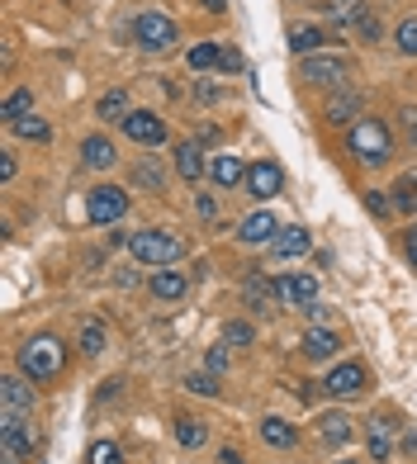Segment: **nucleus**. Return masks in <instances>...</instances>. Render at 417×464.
Returning a JSON list of instances; mask_svg holds the SVG:
<instances>
[{
	"label": "nucleus",
	"instance_id": "1",
	"mask_svg": "<svg viewBox=\"0 0 417 464\" xmlns=\"http://www.w3.org/2000/svg\"><path fill=\"white\" fill-rule=\"evenodd\" d=\"M346 147H351V157H356V161H365V166H384V161L393 157V133H389V123H384V119L361 114L356 123H351Z\"/></svg>",
	"mask_w": 417,
	"mask_h": 464
},
{
	"label": "nucleus",
	"instance_id": "2",
	"mask_svg": "<svg viewBox=\"0 0 417 464\" xmlns=\"http://www.w3.org/2000/svg\"><path fill=\"white\" fill-rule=\"evenodd\" d=\"M67 361V346L57 342V336H29L24 346H19V374L29 379H53Z\"/></svg>",
	"mask_w": 417,
	"mask_h": 464
},
{
	"label": "nucleus",
	"instance_id": "3",
	"mask_svg": "<svg viewBox=\"0 0 417 464\" xmlns=\"http://www.w3.org/2000/svg\"><path fill=\"white\" fill-rule=\"evenodd\" d=\"M129 251L142 261V266H176L185 256L180 237H171V232L161 227H142V232H129Z\"/></svg>",
	"mask_w": 417,
	"mask_h": 464
},
{
	"label": "nucleus",
	"instance_id": "4",
	"mask_svg": "<svg viewBox=\"0 0 417 464\" xmlns=\"http://www.w3.org/2000/svg\"><path fill=\"white\" fill-rule=\"evenodd\" d=\"M133 38H138V48H142V53H171V48L180 44L176 24H171L166 14H157V10H148V14H138V19H133Z\"/></svg>",
	"mask_w": 417,
	"mask_h": 464
},
{
	"label": "nucleus",
	"instance_id": "5",
	"mask_svg": "<svg viewBox=\"0 0 417 464\" xmlns=\"http://www.w3.org/2000/svg\"><path fill=\"white\" fill-rule=\"evenodd\" d=\"M123 214H129V195H123L119 185H95L91 195H86V218H91L95 227H110V223H119Z\"/></svg>",
	"mask_w": 417,
	"mask_h": 464
},
{
	"label": "nucleus",
	"instance_id": "6",
	"mask_svg": "<svg viewBox=\"0 0 417 464\" xmlns=\"http://www.w3.org/2000/svg\"><path fill=\"white\" fill-rule=\"evenodd\" d=\"M34 384H29V374H5L0 379V412L5 417H29L34 412Z\"/></svg>",
	"mask_w": 417,
	"mask_h": 464
},
{
	"label": "nucleus",
	"instance_id": "7",
	"mask_svg": "<svg viewBox=\"0 0 417 464\" xmlns=\"http://www.w3.org/2000/svg\"><path fill=\"white\" fill-rule=\"evenodd\" d=\"M299 81H308V86H342L346 81V62L342 57H299Z\"/></svg>",
	"mask_w": 417,
	"mask_h": 464
},
{
	"label": "nucleus",
	"instance_id": "8",
	"mask_svg": "<svg viewBox=\"0 0 417 464\" xmlns=\"http://www.w3.org/2000/svg\"><path fill=\"white\" fill-rule=\"evenodd\" d=\"M119 129H123V138H133L138 147H161L166 142V123L152 110H133L129 119L119 123Z\"/></svg>",
	"mask_w": 417,
	"mask_h": 464
},
{
	"label": "nucleus",
	"instance_id": "9",
	"mask_svg": "<svg viewBox=\"0 0 417 464\" xmlns=\"http://www.w3.org/2000/svg\"><path fill=\"white\" fill-rule=\"evenodd\" d=\"M323 389L332 393V398H356L361 389H365V365L361 361H346V365H337L327 379H323Z\"/></svg>",
	"mask_w": 417,
	"mask_h": 464
},
{
	"label": "nucleus",
	"instance_id": "10",
	"mask_svg": "<svg viewBox=\"0 0 417 464\" xmlns=\"http://www.w3.org/2000/svg\"><path fill=\"white\" fill-rule=\"evenodd\" d=\"M238 237H242L247 246H266V242H276V237H280V223H276V214H270V208H257V214H247V218H242Z\"/></svg>",
	"mask_w": 417,
	"mask_h": 464
},
{
	"label": "nucleus",
	"instance_id": "11",
	"mask_svg": "<svg viewBox=\"0 0 417 464\" xmlns=\"http://www.w3.org/2000/svg\"><path fill=\"white\" fill-rule=\"evenodd\" d=\"M280 185H285V171H280L276 161H257V166H247V195L270 199V195H280Z\"/></svg>",
	"mask_w": 417,
	"mask_h": 464
},
{
	"label": "nucleus",
	"instance_id": "12",
	"mask_svg": "<svg viewBox=\"0 0 417 464\" xmlns=\"http://www.w3.org/2000/svg\"><path fill=\"white\" fill-rule=\"evenodd\" d=\"M0 450H5V464H24L34 455V427L19 421V427H0Z\"/></svg>",
	"mask_w": 417,
	"mask_h": 464
},
{
	"label": "nucleus",
	"instance_id": "13",
	"mask_svg": "<svg viewBox=\"0 0 417 464\" xmlns=\"http://www.w3.org/2000/svg\"><path fill=\"white\" fill-rule=\"evenodd\" d=\"M276 294H280V304L304 308V304L318 299V280H313V276H280L276 280Z\"/></svg>",
	"mask_w": 417,
	"mask_h": 464
},
{
	"label": "nucleus",
	"instance_id": "14",
	"mask_svg": "<svg viewBox=\"0 0 417 464\" xmlns=\"http://www.w3.org/2000/svg\"><path fill=\"white\" fill-rule=\"evenodd\" d=\"M208 180H214L218 189H233V185H247V166H242L238 157H228V152H218V157H208Z\"/></svg>",
	"mask_w": 417,
	"mask_h": 464
},
{
	"label": "nucleus",
	"instance_id": "15",
	"mask_svg": "<svg viewBox=\"0 0 417 464\" xmlns=\"http://www.w3.org/2000/svg\"><path fill=\"white\" fill-rule=\"evenodd\" d=\"M304 355H308V361H332V355H337V332H332V327H308L304 332Z\"/></svg>",
	"mask_w": 417,
	"mask_h": 464
},
{
	"label": "nucleus",
	"instance_id": "16",
	"mask_svg": "<svg viewBox=\"0 0 417 464\" xmlns=\"http://www.w3.org/2000/svg\"><path fill=\"white\" fill-rule=\"evenodd\" d=\"M81 161H86L91 171H110V166L119 161V152H114V142H110V138L91 133L86 142H81Z\"/></svg>",
	"mask_w": 417,
	"mask_h": 464
},
{
	"label": "nucleus",
	"instance_id": "17",
	"mask_svg": "<svg viewBox=\"0 0 417 464\" xmlns=\"http://www.w3.org/2000/svg\"><path fill=\"white\" fill-rule=\"evenodd\" d=\"M176 171H180V180L208 176V161H204V152H199L195 142H180V147H176Z\"/></svg>",
	"mask_w": 417,
	"mask_h": 464
},
{
	"label": "nucleus",
	"instance_id": "18",
	"mask_svg": "<svg viewBox=\"0 0 417 464\" xmlns=\"http://www.w3.org/2000/svg\"><path fill=\"white\" fill-rule=\"evenodd\" d=\"M148 289L157 294V299H185L190 280H185V270H157V276L148 280Z\"/></svg>",
	"mask_w": 417,
	"mask_h": 464
},
{
	"label": "nucleus",
	"instance_id": "19",
	"mask_svg": "<svg viewBox=\"0 0 417 464\" xmlns=\"http://www.w3.org/2000/svg\"><path fill=\"white\" fill-rule=\"evenodd\" d=\"M261 440H266V446H276V450H289L299 440V431H295V421H285V417H266L261 421Z\"/></svg>",
	"mask_w": 417,
	"mask_h": 464
},
{
	"label": "nucleus",
	"instance_id": "20",
	"mask_svg": "<svg viewBox=\"0 0 417 464\" xmlns=\"http://www.w3.org/2000/svg\"><path fill=\"white\" fill-rule=\"evenodd\" d=\"M270 251H276L280 261H295V256H304V251H308V232L304 227H280V237L270 242Z\"/></svg>",
	"mask_w": 417,
	"mask_h": 464
},
{
	"label": "nucleus",
	"instance_id": "21",
	"mask_svg": "<svg viewBox=\"0 0 417 464\" xmlns=\"http://www.w3.org/2000/svg\"><path fill=\"white\" fill-rule=\"evenodd\" d=\"M323 44H327V34L313 29V24H295V29H289V48H295V57H313Z\"/></svg>",
	"mask_w": 417,
	"mask_h": 464
},
{
	"label": "nucleus",
	"instance_id": "22",
	"mask_svg": "<svg viewBox=\"0 0 417 464\" xmlns=\"http://www.w3.org/2000/svg\"><path fill=\"white\" fill-rule=\"evenodd\" d=\"M393 208H399V214H417V171H403L399 180H393Z\"/></svg>",
	"mask_w": 417,
	"mask_h": 464
},
{
	"label": "nucleus",
	"instance_id": "23",
	"mask_svg": "<svg viewBox=\"0 0 417 464\" xmlns=\"http://www.w3.org/2000/svg\"><path fill=\"white\" fill-rule=\"evenodd\" d=\"M318 431H323L327 446H346L351 440V417L346 412H327V417H318Z\"/></svg>",
	"mask_w": 417,
	"mask_h": 464
},
{
	"label": "nucleus",
	"instance_id": "24",
	"mask_svg": "<svg viewBox=\"0 0 417 464\" xmlns=\"http://www.w3.org/2000/svg\"><path fill=\"white\" fill-rule=\"evenodd\" d=\"M29 114H34V91H10L5 104H0V119H5L10 129H15L19 119H29Z\"/></svg>",
	"mask_w": 417,
	"mask_h": 464
},
{
	"label": "nucleus",
	"instance_id": "25",
	"mask_svg": "<svg viewBox=\"0 0 417 464\" xmlns=\"http://www.w3.org/2000/svg\"><path fill=\"white\" fill-rule=\"evenodd\" d=\"M95 114H100V119H119V123H123V119L133 114V110H129V91H104V95H100V104H95Z\"/></svg>",
	"mask_w": 417,
	"mask_h": 464
},
{
	"label": "nucleus",
	"instance_id": "26",
	"mask_svg": "<svg viewBox=\"0 0 417 464\" xmlns=\"http://www.w3.org/2000/svg\"><path fill=\"white\" fill-rule=\"evenodd\" d=\"M351 29H356L365 44H374V38H380V14H374L365 0H356V10H351Z\"/></svg>",
	"mask_w": 417,
	"mask_h": 464
},
{
	"label": "nucleus",
	"instance_id": "27",
	"mask_svg": "<svg viewBox=\"0 0 417 464\" xmlns=\"http://www.w3.org/2000/svg\"><path fill=\"white\" fill-rule=\"evenodd\" d=\"M242 299H247V308H266L270 299H280V294H276V285H270V280L252 276V280L242 285Z\"/></svg>",
	"mask_w": 417,
	"mask_h": 464
},
{
	"label": "nucleus",
	"instance_id": "28",
	"mask_svg": "<svg viewBox=\"0 0 417 464\" xmlns=\"http://www.w3.org/2000/svg\"><path fill=\"white\" fill-rule=\"evenodd\" d=\"M176 440H180L185 450H199L204 440H208V431H204V421H195V417H180V421H176Z\"/></svg>",
	"mask_w": 417,
	"mask_h": 464
},
{
	"label": "nucleus",
	"instance_id": "29",
	"mask_svg": "<svg viewBox=\"0 0 417 464\" xmlns=\"http://www.w3.org/2000/svg\"><path fill=\"white\" fill-rule=\"evenodd\" d=\"M218 57H223V44H195L190 53H185V62H190L195 72H208V67H218Z\"/></svg>",
	"mask_w": 417,
	"mask_h": 464
},
{
	"label": "nucleus",
	"instance_id": "30",
	"mask_svg": "<svg viewBox=\"0 0 417 464\" xmlns=\"http://www.w3.org/2000/svg\"><path fill=\"white\" fill-rule=\"evenodd\" d=\"M389 427H393L389 417H374L370 421V455L374 459H389Z\"/></svg>",
	"mask_w": 417,
	"mask_h": 464
},
{
	"label": "nucleus",
	"instance_id": "31",
	"mask_svg": "<svg viewBox=\"0 0 417 464\" xmlns=\"http://www.w3.org/2000/svg\"><path fill=\"white\" fill-rule=\"evenodd\" d=\"M346 119H361V100L356 95H337L327 104V123H346Z\"/></svg>",
	"mask_w": 417,
	"mask_h": 464
},
{
	"label": "nucleus",
	"instance_id": "32",
	"mask_svg": "<svg viewBox=\"0 0 417 464\" xmlns=\"http://www.w3.org/2000/svg\"><path fill=\"white\" fill-rule=\"evenodd\" d=\"M86 464H123V450L114 446V440H95V446L86 450Z\"/></svg>",
	"mask_w": 417,
	"mask_h": 464
},
{
	"label": "nucleus",
	"instance_id": "33",
	"mask_svg": "<svg viewBox=\"0 0 417 464\" xmlns=\"http://www.w3.org/2000/svg\"><path fill=\"white\" fill-rule=\"evenodd\" d=\"M252 342H257L252 323H223V346H252Z\"/></svg>",
	"mask_w": 417,
	"mask_h": 464
},
{
	"label": "nucleus",
	"instance_id": "34",
	"mask_svg": "<svg viewBox=\"0 0 417 464\" xmlns=\"http://www.w3.org/2000/svg\"><path fill=\"white\" fill-rule=\"evenodd\" d=\"M15 133H19V138H29V142H48V138H53V129H48L44 119H34V114H29V119H19V123H15Z\"/></svg>",
	"mask_w": 417,
	"mask_h": 464
},
{
	"label": "nucleus",
	"instance_id": "35",
	"mask_svg": "<svg viewBox=\"0 0 417 464\" xmlns=\"http://www.w3.org/2000/svg\"><path fill=\"white\" fill-rule=\"evenodd\" d=\"M393 44H399L403 57H417V19H403V24L393 29Z\"/></svg>",
	"mask_w": 417,
	"mask_h": 464
},
{
	"label": "nucleus",
	"instance_id": "36",
	"mask_svg": "<svg viewBox=\"0 0 417 464\" xmlns=\"http://www.w3.org/2000/svg\"><path fill=\"white\" fill-rule=\"evenodd\" d=\"M185 389H190V393H204V398H214V393H218V379H214V370H199V374L185 379Z\"/></svg>",
	"mask_w": 417,
	"mask_h": 464
},
{
	"label": "nucleus",
	"instance_id": "37",
	"mask_svg": "<svg viewBox=\"0 0 417 464\" xmlns=\"http://www.w3.org/2000/svg\"><path fill=\"white\" fill-rule=\"evenodd\" d=\"M81 351H86V355H100L104 351V327L100 323H86V332H81Z\"/></svg>",
	"mask_w": 417,
	"mask_h": 464
},
{
	"label": "nucleus",
	"instance_id": "38",
	"mask_svg": "<svg viewBox=\"0 0 417 464\" xmlns=\"http://www.w3.org/2000/svg\"><path fill=\"white\" fill-rule=\"evenodd\" d=\"M133 180H138V185H148V189H152V195H161V171H157V166H152V161H142V166H138V171H133Z\"/></svg>",
	"mask_w": 417,
	"mask_h": 464
},
{
	"label": "nucleus",
	"instance_id": "39",
	"mask_svg": "<svg viewBox=\"0 0 417 464\" xmlns=\"http://www.w3.org/2000/svg\"><path fill=\"white\" fill-rule=\"evenodd\" d=\"M365 208H370L374 218H389V214H393V199L380 195V189H370V195H365Z\"/></svg>",
	"mask_w": 417,
	"mask_h": 464
},
{
	"label": "nucleus",
	"instance_id": "40",
	"mask_svg": "<svg viewBox=\"0 0 417 464\" xmlns=\"http://www.w3.org/2000/svg\"><path fill=\"white\" fill-rule=\"evenodd\" d=\"M399 123H403V138L417 142V104H403V110H399Z\"/></svg>",
	"mask_w": 417,
	"mask_h": 464
},
{
	"label": "nucleus",
	"instance_id": "41",
	"mask_svg": "<svg viewBox=\"0 0 417 464\" xmlns=\"http://www.w3.org/2000/svg\"><path fill=\"white\" fill-rule=\"evenodd\" d=\"M218 67H223V72H242V53H238V48H223Z\"/></svg>",
	"mask_w": 417,
	"mask_h": 464
},
{
	"label": "nucleus",
	"instance_id": "42",
	"mask_svg": "<svg viewBox=\"0 0 417 464\" xmlns=\"http://www.w3.org/2000/svg\"><path fill=\"white\" fill-rule=\"evenodd\" d=\"M304 313L313 318V327H323V323H327V308H323L318 299H313V304H304Z\"/></svg>",
	"mask_w": 417,
	"mask_h": 464
},
{
	"label": "nucleus",
	"instance_id": "43",
	"mask_svg": "<svg viewBox=\"0 0 417 464\" xmlns=\"http://www.w3.org/2000/svg\"><path fill=\"white\" fill-rule=\"evenodd\" d=\"M0 180H15V152H0Z\"/></svg>",
	"mask_w": 417,
	"mask_h": 464
},
{
	"label": "nucleus",
	"instance_id": "44",
	"mask_svg": "<svg viewBox=\"0 0 417 464\" xmlns=\"http://www.w3.org/2000/svg\"><path fill=\"white\" fill-rule=\"evenodd\" d=\"M208 370H214V374H218V370H228V351H223V346L208 351Z\"/></svg>",
	"mask_w": 417,
	"mask_h": 464
},
{
	"label": "nucleus",
	"instance_id": "45",
	"mask_svg": "<svg viewBox=\"0 0 417 464\" xmlns=\"http://www.w3.org/2000/svg\"><path fill=\"white\" fill-rule=\"evenodd\" d=\"M403 246H408V261L417 266V223H412V227L403 232Z\"/></svg>",
	"mask_w": 417,
	"mask_h": 464
},
{
	"label": "nucleus",
	"instance_id": "46",
	"mask_svg": "<svg viewBox=\"0 0 417 464\" xmlns=\"http://www.w3.org/2000/svg\"><path fill=\"white\" fill-rule=\"evenodd\" d=\"M195 208H199L204 218H214V214H218V204H214V195H199V204H195Z\"/></svg>",
	"mask_w": 417,
	"mask_h": 464
},
{
	"label": "nucleus",
	"instance_id": "47",
	"mask_svg": "<svg viewBox=\"0 0 417 464\" xmlns=\"http://www.w3.org/2000/svg\"><path fill=\"white\" fill-rule=\"evenodd\" d=\"M199 5H204L208 14H223V10H228V0H199Z\"/></svg>",
	"mask_w": 417,
	"mask_h": 464
},
{
	"label": "nucleus",
	"instance_id": "48",
	"mask_svg": "<svg viewBox=\"0 0 417 464\" xmlns=\"http://www.w3.org/2000/svg\"><path fill=\"white\" fill-rule=\"evenodd\" d=\"M403 450H408V455H417V431H408V436H403Z\"/></svg>",
	"mask_w": 417,
	"mask_h": 464
},
{
	"label": "nucleus",
	"instance_id": "49",
	"mask_svg": "<svg viewBox=\"0 0 417 464\" xmlns=\"http://www.w3.org/2000/svg\"><path fill=\"white\" fill-rule=\"evenodd\" d=\"M218 459H223V464H242V455H238V450H223Z\"/></svg>",
	"mask_w": 417,
	"mask_h": 464
},
{
	"label": "nucleus",
	"instance_id": "50",
	"mask_svg": "<svg viewBox=\"0 0 417 464\" xmlns=\"http://www.w3.org/2000/svg\"><path fill=\"white\" fill-rule=\"evenodd\" d=\"M342 464H351V459H342Z\"/></svg>",
	"mask_w": 417,
	"mask_h": 464
}]
</instances>
